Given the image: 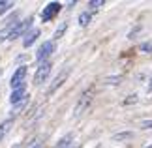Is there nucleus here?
I'll return each instance as SVG.
<instances>
[{"label": "nucleus", "mask_w": 152, "mask_h": 148, "mask_svg": "<svg viewBox=\"0 0 152 148\" xmlns=\"http://www.w3.org/2000/svg\"><path fill=\"white\" fill-rule=\"evenodd\" d=\"M92 103H94V88L90 86V88H86V90L81 94L79 101H77V105H75V109H73V116L79 118L81 114H85V112L92 107Z\"/></svg>", "instance_id": "obj_1"}, {"label": "nucleus", "mask_w": 152, "mask_h": 148, "mask_svg": "<svg viewBox=\"0 0 152 148\" xmlns=\"http://www.w3.org/2000/svg\"><path fill=\"white\" fill-rule=\"evenodd\" d=\"M32 21H34V17H32V15H28L25 21L13 23V25H11V30H10V34H8V39H10V41H13V39H17V38L25 36V34H26V30L32 26Z\"/></svg>", "instance_id": "obj_2"}, {"label": "nucleus", "mask_w": 152, "mask_h": 148, "mask_svg": "<svg viewBox=\"0 0 152 148\" xmlns=\"http://www.w3.org/2000/svg\"><path fill=\"white\" fill-rule=\"evenodd\" d=\"M55 43L53 41H45V43H42L39 45V49L36 51V62H39V64H43V62H47L49 60V56L55 52Z\"/></svg>", "instance_id": "obj_3"}, {"label": "nucleus", "mask_w": 152, "mask_h": 148, "mask_svg": "<svg viewBox=\"0 0 152 148\" xmlns=\"http://www.w3.org/2000/svg\"><path fill=\"white\" fill-rule=\"evenodd\" d=\"M60 9H62V4L60 2H49L43 8V11H42V21L43 23H49L51 19H55V17L60 13Z\"/></svg>", "instance_id": "obj_4"}, {"label": "nucleus", "mask_w": 152, "mask_h": 148, "mask_svg": "<svg viewBox=\"0 0 152 148\" xmlns=\"http://www.w3.org/2000/svg\"><path fill=\"white\" fill-rule=\"evenodd\" d=\"M51 62H43V64H39V66L36 68V73H34V85H42V82H45V79L49 77L51 73Z\"/></svg>", "instance_id": "obj_5"}, {"label": "nucleus", "mask_w": 152, "mask_h": 148, "mask_svg": "<svg viewBox=\"0 0 152 148\" xmlns=\"http://www.w3.org/2000/svg\"><path fill=\"white\" fill-rule=\"evenodd\" d=\"M68 77H69V69H64V71H60V73H58V75L55 77L53 85L47 88V92H45V94H47V96H53V94H55V92L58 90V88H60V86L64 85V82H66Z\"/></svg>", "instance_id": "obj_6"}, {"label": "nucleus", "mask_w": 152, "mask_h": 148, "mask_svg": "<svg viewBox=\"0 0 152 148\" xmlns=\"http://www.w3.org/2000/svg\"><path fill=\"white\" fill-rule=\"evenodd\" d=\"M25 77H26V66H21V68H17L15 69V73L11 75V81H10V86L13 88H19L25 85Z\"/></svg>", "instance_id": "obj_7"}, {"label": "nucleus", "mask_w": 152, "mask_h": 148, "mask_svg": "<svg viewBox=\"0 0 152 148\" xmlns=\"http://www.w3.org/2000/svg\"><path fill=\"white\" fill-rule=\"evenodd\" d=\"M25 98H26V88H25V85H23V86L15 88V90L11 92V96H10V103H11V105H15V103L23 101Z\"/></svg>", "instance_id": "obj_8"}, {"label": "nucleus", "mask_w": 152, "mask_h": 148, "mask_svg": "<svg viewBox=\"0 0 152 148\" xmlns=\"http://www.w3.org/2000/svg\"><path fill=\"white\" fill-rule=\"evenodd\" d=\"M39 34H42V32H39V28H30V30H28V32L25 34V39H23V45H25L26 49H28V47H30V45L34 43V41H36V39L39 38Z\"/></svg>", "instance_id": "obj_9"}, {"label": "nucleus", "mask_w": 152, "mask_h": 148, "mask_svg": "<svg viewBox=\"0 0 152 148\" xmlns=\"http://www.w3.org/2000/svg\"><path fill=\"white\" fill-rule=\"evenodd\" d=\"M26 105H28V96H26L25 99H23V101H19V103H15V105H13V109H11V114H13V116L21 114V112L25 111V107H26ZM13 116H11V118H13Z\"/></svg>", "instance_id": "obj_10"}, {"label": "nucleus", "mask_w": 152, "mask_h": 148, "mask_svg": "<svg viewBox=\"0 0 152 148\" xmlns=\"http://www.w3.org/2000/svg\"><path fill=\"white\" fill-rule=\"evenodd\" d=\"M42 144H43V135H36L28 141L25 148H42Z\"/></svg>", "instance_id": "obj_11"}, {"label": "nucleus", "mask_w": 152, "mask_h": 148, "mask_svg": "<svg viewBox=\"0 0 152 148\" xmlns=\"http://www.w3.org/2000/svg\"><path fill=\"white\" fill-rule=\"evenodd\" d=\"M11 126H13V118H8V120H4L2 124H0V141L4 139V135L10 131Z\"/></svg>", "instance_id": "obj_12"}, {"label": "nucleus", "mask_w": 152, "mask_h": 148, "mask_svg": "<svg viewBox=\"0 0 152 148\" xmlns=\"http://www.w3.org/2000/svg\"><path fill=\"white\" fill-rule=\"evenodd\" d=\"M90 19H92V11H83L79 15V26H88Z\"/></svg>", "instance_id": "obj_13"}, {"label": "nucleus", "mask_w": 152, "mask_h": 148, "mask_svg": "<svg viewBox=\"0 0 152 148\" xmlns=\"http://www.w3.org/2000/svg\"><path fill=\"white\" fill-rule=\"evenodd\" d=\"M66 30H68V23L64 21V23H60V25L56 26V30H55V36H53V38H55V39H60V38L64 36V34H66Z\"/></svg>", "instance_id": "obj_14"}, {"label": "nucleus", "mask_w": 152, "mask_h": 148, "mask_svg": "<svg viewBox=\"0 0 152 148\" xmlns=\"http://www.w3.org/2000/svg\"><path fill=\"white\" fill-rule=\"evenodd\" d=\"M72 141H73V135H72V133H68L66 137H62L60 141H58V144H56L55 148H68L69 144H72Z\"/></svg>", "instance_id": "obj_15"}, {"label": "nucleus", "mask_w": 152, "mask_h": 148, "mask_svg": "<svg viewBox=\"0 0 152 148\" xmlns=\"http://www.w3.org/2000/svg\"><path fill=\"white\" fill-rule=\"evenodd\" d=\"M130 139H133V131H122L113 135V141H130Z\"/></svg>", "instance_id": "obj_16"}, {"label": "nucleus", "mask_w": 152, "mask_h": 148, "mask_svg": "<svg viewBox=\"0 0 152 148\" xmlns=\"http://www.w3.org/2000/svg\"><path fill=\"white\" fill-rule=\"evenodd\" d=\"M13 8V2H10V0H0V15L6 13V11H10Z\"/></svg>", "instance_id": "obj_17"}, {"label": "nucleus", "mask_w": 152, "mask_h": 148, "mask_svg": "<svg viewBox=\"0 0 152 148\" xmlns=\"http://www.w3.org/2000/svg\"><path fill=\"white\" fill-rule=\"evenodd\" d=\"M137 101H139V96H137V94H132V96H128L124 101H122V105L126 107V105H133V103H137Z\"/></svg>", "instance_id": "obj_18"}, {"label": "nucleus", "mask_w": 152, "mask_h": 148, "mask_svg": "<svg viewBox=\"0 0 152 148\" xmlns=\"http://www.w3.org/2000/svg\"><path fill=\"white\" fill-rule=\"evenodd\" d=\"M103 4H105L103 0H90V2H88V8H90L92 11H94V9H100Z\"/></svg>", "instance_id": "obj_19"}, {"label": "nucleus", "mask_w": 152, "mask_h": 148, "mask_svg": "<svg viewBox=\"0 0 152 148\" xmlns=\"http://www.w3.org/2000/svg\"><path fill=\"white\" fill-rule=\"evenodd\" d=\"M118 81H122L120 75H116V77H107V79H105V82H107V85H118Z\"/></svg>", "instance_id": "obj_20"}, {"label": "nucleus", "mask_w": 152, "mask_h": 148, "mask_svg": "<svg viewBox=\"0 0 152 148\" xmlns=\"http://www.w3.org/2000/svg\"><path fill=\"white\" fill-rule=\"evenodd\" d=\"M141 129H152V120H143L141 122Z\"/></svg>", "instance_id": "obj_21"}, {"label": "nucleus", "mask_w": 152, "mask_h": 148, "mask_svg": "<svg viewBox=\"0 0 152 148\" xmlns=\"http://www.w3.org/2000/svg\"><path fill=\"white\" fill-rule=\"evenodd\" d=\"M141 51L143 52H152V43H143L141 45Z\"/></svg>", "instance_id": "obj_22"}, {"label": "nucleus", "mask_w": 152, "mask_h": 148, "mask_svg": "<svg viewBox=\"0 0 152 148\" xmlns=\"http://www.w3.org/2000/svg\"><path fill=\"white\" fill-rule=\"evenodd\" d=\"M148 90H152V79H150V85H148Z\"/></svg>", "instance_id": "obj_23"}, {"label": "nucleus", "mask_w": 152, "mask_h": 148, "mask_svg": "<svg viewBox=\"0 0 152 148\" xmlns=\"http://www.w3.org/2000/svg\"><path fill=\"white\" fill-rule=\"evenodd\" d=\"M11 148H21V144H13V146H11Z\"/></svg>", "instance_id": "obj_24"}, {"label": "nucleus", "mask_w": 152, "mask_h": 148, "mask_svg": "<svg viewBox=\"0 0 152 148\" xmlns=\"http://www.w3.org/2000/svg\"><path fill=\"white\" fill-rule=\"evenodd\" d=\"M145 148H152V143H150V144H147V146H145Z\"/></svg>", "instance_id": "obj_25"}]
</instances>
